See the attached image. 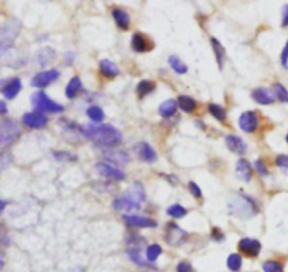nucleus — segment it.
I'll return each mask as SVG.
<instances>
[{
    "label": "nucleus",
    "instance_id": "obj_44",
    "mask_svg": "<svg viewBox=\"0 0 288 272\" xmlns=\"http://www.w3.org/2000/svg\"><path fill=\"white\" fill-rule=\"evenodd\" d=\"M211 239L215 240V241H223L225 236H223V233L218 227H213V230H211Z\"/></svg>",
    "mask_w": 288,
    "mask_h": 272
},
{
    "label": "nucleus",
    "instance_id": "obj_27",
    "mask_svg": "<svg viewBox=\"0 0 288 272\" xmlns=\"http://www.w3.org/2000/svg\"><path fill=\"white\" fill-rule=\"evenodd\" d=\"M211 47H213V51H214L215 59H216V64H218V68L222 69L223 68V59H225V48L222 47V44L218 41L216 38L211 37Z\"/></svg>",
    "mask_w": 288,
    "mask_h": 272
},
{
    "label": "nucleus",
    "instance_id": "obj_16",
    "mask_svg": "<svg viewBox=\"0 0 288 272\" xmlns=\"http://www.w3.org/2000/svg\"><path fill=\"white\" fill-rule=\"evenodd\" d=\"M0 91L6 99H14L17 95L21 91V79L20 78H11L7 81H3Z\"/></svg>",
    "mask_w": 288,
    "mask_h": 272
},
{
    "label": "nucleus",
    "instance_id": "obj_1",
    "mask_svg": "<svg viewBox=\"0 0 288 272\" xmlns=\"http://www.w3.org/2000/svg\"><path fill=\"white\" fill-rule=\"evenodd\" d=\"M83 137L108 149L114 148L123 141V133L111 124H89L83 127Z\"/></svg>",
    "mask_w": 288,
    "mask_h": 272
},
{
    "label": "nucleus",
    "instance_id": "obj_22",
    "mask_svg": "<svg viewBox=\"0 0 288 272\" xmlns=\"http://www.w3.org/2000/svg\"><path fill=\"white\" fill-rule=\"evenodd\" d=\"M55 51L52 50L51 47H45V48H42L37 52V55H35V62L38 64V65L44 68V66H47L48 64H51L52 61H54V58H55Z\"/></svg>",
    "mask_w": 288,
    "mask_h": 272
},
{
    "label": "nucleus",
    "instance_id": "obj_18",
    "mask_svg": "<svg viewBox=\"0 0 288 272\" xmlns=\"http://www.w3.org/2000/svg\"><path fill=\"white\" fill-rule=\"evenodd\" d=\"M225 142H226V147H228V148H229L232 152L239 154V155H243V154H246V151H247L246 142L242 140L239 136H235V134H229V136H226Z\"/></svg>",
    "mask_w": 288,
    "mask_h": 272
},
{
    "label": "nucleus",
    "instance_id": "obj_17",
    "mask_svg": "<svg viewBox=\"0 0 288 272\" xmlns=\"http://www.w3.org/2000/svg\"><path fill=\"white\" fill-rule=\"evenodd\" d=\"M103 157L108 161V164L114 165H127L130 162V155L124 149L108 148L103 152Z\"/></svg>",
    "mask_w": 288,
    "mask_h": 272
},
{
    "label": "nucleus",
    "instance_id": "obj_39",
    "mask_svg": "<svg viewBox=\"0 0 288 272\" xmlns=\"http://www.w3.org/2000/svg\"><path fill=\"white\" fill-rule=\"evenodd\" d=\"M264 272H284L283 265L279 261H266L263 264Z\"/></svg>",
    "mask_w": 288,
    "mask_h": 272
},
{
    "label": "nucleus",
    "instance_id": "obj_28",
    "mask_svg": "<svg viewBox=\"0 0 288 272\" xmlns=\"http://www.w3.org/2000/svg\"><path fill=\"white\" fill-rule=\"evenodd\" d=\"M176 112H177V100H165L160 106H159V113L162 117H165V119H169V117H172V116L176 115Z\"/></svg>",
    "mask_w": 288,
    "mask_h": 272
},
{
    "label": "nucleus",
    "instance_id": "obj_2",
    "mask_svg": "<svg viewBox=\"0 0 288 272\" xmlns=\"http://www.w3.org/2000/svg\"><path fill=\"white\" fill-rule=\"evenodd\" d=\"M229 212L239 219H250L259 213L256 202L246 195H235L229 200Z\"/></svg>",
    "mask_w": 288,
    "mask_h": 272
},
{
    "label": "nucleus",
    "instance_id": "obj_34",
    "mask_svg": "<svg viewBox=\"0 0 288 272\" xmlns=\"http://www.w3.org/2000/svg\"><path fill=\"white\" fill-rule=\"evenodd\" d=\"M52 155L59 162H74V161H77V155H74L72 152H68V151H54Z\"/></svg>",
    "mask_w": 288,
    "mask_h": 272
},
{
    "label": "nucleus",
    "instance_id": "obj_15",
    "mask_svg": "<svg viewBox=\"0 0 288 272\" xmlns=\"http://www.w3.org/2000/svg\"><path fill=\"white\" fill-rule=\"evenodd\" d=\"M257 126H259V119H257V115L252 110L242 113V116L239 117V127L242 132L247 133V134L255 133L257 130Z\"/></svg>",
    "mask_w": 288,
    "mask_h": 272
},
{
    "label": "nucleus",
    "instance_id": "obj_48",
    "mask_svg": "<svg viewBox=\"0 0 288 272\" xmlns=\"http://www.w3.org/2000/svg\"><path fill=\"white\" fill-rule=\"evenodd\" d=\"M6 206H7V203H6L4 200H1V199H0V213L6 209Z\"/></svg>",
    "mask_w": 288,
    "mask_h": 272
},
{
    "label": "nucleus",
    "instance_id": "obj_12",
    "mask_svg": "<svg viewBox=\"0 0 288 272\" xmlns=\"http://www.w3.org/2000/svg\"><path fill=\"white\" fill-rule=\"evenodd\" d=\"M134 151L142 162H155L156 161V151L153 149L150 144L145 142V141H141L138 144H135Z\"/></svg>",
    "mask_w": 288,
    "mask_h": 272
},
{
    "label": "nucleus",
    "instance_id": "obj_13",
    "mask_svg": "<svg viewBox=\"0 0 288 272\" xmlns=\"http://www.w3.org/2000/svg\"><path fill=\"white\" fill-rule=\"evenodd\" d=\"M113 207L117 212H121V213H134V212H138L141 209L140 203L134 202L131 198H128L127 195H123L120 198H115L113 202Z\"/></svg>",
    "mask_w": 288,
    "mask_h": 272
},
{
    "label": "nucleus",
    "instance_id": "obj_41",
    "mask_svg": "<svg viewBox=\"0 0 288 272\" xmlns=\"http://www.w3.org/2000/svg\"><path fill=\"white\" fill-rule=\"evenodd\" d=\"M176 270H177V272H196L194 271V268H193V265L190 264V263H187V261H181V263H179L177 267H176Z\"/></svg>",
    "mask_w": 288,
    "mask_h": 272
},
{
    "label": "nucleus",
    "instance_id": "obj_36",
    "mask_svg": "<svg viewBox=\"0 0 288 272\" xmlns=\"http://www.w3.org/2000/svg\"><path fill=\"white\" fill-rule=\"evenodd\" d=\"M242 257L239 256V254H230L228 257V260H226V265H228V268H229L232 272H238L240 268H242Z\"/></svg>",
    "mask_w": 288,
    "mask_h": 272
},
{
    "label": "nucleus",
    "instance_id": "obj_23",
    "mask_svg": "<svg viewBox=\"0 0 288 272\" xmlns=\"http://www.w3.org/2000/svg\"><path fill=\"white\" fill-rule=\"evenodd\" d=\"M236 176L242 181H250L252 178V165L245 158H240L236 162Z\"/></svg>",
    "mask_w": 288,
    "mask_h": 272
},
{
    "label": "nucleus",
    "instance_id": "obj_5",
    "mask_svg": "<svg viewBox=\"0 0 288 272\" xmlns=\"http://www.w3.org/2000/svg\"><path fill=\"white\" fill-rule=\"evenodd\" d=\"M128 248H127V254L130 257L134 264L140 265V267H149V268H153V264L148 263L145 258H144V244L145 241L140 236H132V239L128 241Z\"/></svg>",
    "mask_w": 288,
    "mask_h": 272
},
{
    "label": "nucleus",
    "instance_id": "obj_47",
    "mask_svg": "<svg viewBox=\"0 0 288 272\" xmlns=\"http://www.w3.org/2000/svg\"><path fill=\"white\" fill-rule=\"evenodd\" d=\"M6 113H7V105L3 100H0V116L6 115Z\"/></svg>",
    "mask_w": 288,
    "mask_h": 272
},
{
    "label": "nucleus",
    "instance_id": "obj_30",
    "mask_svg": "<svg viewBox=\"0 0 288 272\" xmlns=\"http://www.w3.org/2000/svg\"><path fill=\"white\" fill-rule=\"evenodd\" d=\"M169 65L172 66V69L176 72V74L183 75L189 71V66L186 65L180 58L176 57V55H172V57L169 58Z\"/></svg>",
    "mask_w": 288,
    "mask_h": 272
},
{
    "label": "nucleus",
    "instance_id": "obj_43",
    "mask_svg": "<svg viewBox=\"0 0 288 272\" xmlns=\"http://www.w3.org/2000/svg\"><path fill=\"white\" fill-rule=\"evenodd\" d=\"M255 166H256V169H257V172L260 173V175L266 176V175L269 173V171H267V168H266V164H264L263 159H257V161L255 162Z\"/></svg>",
    "mask_w": 288,
    "mask_h": 272
},
{
    "label": "nucleus",
    "instance_id": "obj_38",
    "mask_svg": "<svg viewBox=\"0 0 288 272\" xmlns=\"http://www.w3.org/2000/svg\"><path fill=\"white\" fill-rule=\"evenodd\" d=\"M274 88V95H276V99H279L283 103H288V91L281 85V83H274L273 85Z\"/></svg>",
    "mask_w": 288,
    "mask_h": 272
},
{
    "label": "nucleus",
    "instance_id": "obj_4",
    "mask_svg": "<svg viewBox=\"0 0 288 272\" xmlns=\"http://www.w3.org/2000/svg\"><path fill=\"white\" fill-rule=\"evenodd\" d=\"M31 105L35 112L38 113H62L65 108L62 105H59L57 102H54L47 96V93L42 91H38L33 93L31 96Z\"/></svg>",
    "mask_w": 288,
    "mask_h": 272
},
{
    "label": "nucleus",
    "instance_id": "obj_10",
    "mask_svg": "<svg viewBox=\"0 0 288 272\" xmlns=\"http://www.w3.org/2000/svg\"><path fill=\"white\" fill-rule=\"evenodd\" d=\"M59 78V71L50 69V71H41L31 79V86L34 88H47L48 85L55 82Z\"/></svg>",
    "mask_w": 288,
    "mask_h": 272
},
{
    "label": "nucleus",
    "instance_id": "obj_40",
    "mask_svg": "<svg viewBox=\"0 0 288 272\" xmlns=\"http://www.w3.org/2000/svg\"><path fill=\"white\" fill-rule=\"evenodd\" d=\"M189 190H190V193L194 196V198H197V199H200L201 196H203V192H201V188L198 186L197 183L196 182H189Z\"/></svg>",
    "mask_w": 288,
    "mask_h": 272
},
{
    "label": "nucleus",
    "instance_id": "obj_11",
    "mask_svg": "<svg viewBox=\"0 0 288 272\" xmlns=\"http://www.w3.org/2000/svg\"><path fill=\"white\" fill-rule=\"evenodd\" d=\"M96 169L101 176L111 179V181H124L125 179V173L121 169H118L117 166L108 164V162H99L96 165Z\"/></svg>",
    "mask_w": 288,
    "mask_h": 272
},
{
    "label": "nucleus",
    "instance_id": "obj_50",
    "mask_svg": "<svg viewBox=\"0 0 288 272\" xmlns=\"http://www.w3.org/2000/svg\"><path fill=\"white\" fill-rule=\"evenodd\" d=\"M3 265H4V260H3V257L0 254V270L3 268Z\"/></svg>",
    "mask_w": 288,
    "mask_h": 272
},
{
    "label": "nucleus",
    "instance_id": "obj_31",
    "mask_svg": "<svg viewBox=\"0 0 288 272\" xmlns=\"http://www.w3.org/2000/svg\"><path fill=\"white\" fill-rule=\"evenodd\" d=\"M145 254H146V261L152 264V263H155L157 258L160 257V254H162V247H160L159 244H150V246L146 247Z\"/></svg>",
    "mask_w": 288,
    "mask_h": 272
},
{
    "label": "nucleus",
    "instance_id": "obj_14",
    "mask_svg": "<svg viewBox=\"0 0 288 272\" xmlns=\"http://www.w3.org/2000/svg\"><path fill=\"white\" fill-rule=\"evenodd\" d=\"M239 251L242 253V254H245L247 257H252V258H255L260 254V250H262V244H260V241L256 239H242L239 241L238 244Z\"/></svg>",
    "mask_w": 288,
    "mask_h": 272
},
{
    "label": "nucleus",
    "instance_id": "obj_32",
    "mask_svg": "<svg viewBox=\"0 0 288 272\" xmlns=\"http://www.w3.org/2000/svg\"><path fill=\"white\" fill-rule=\"evenodd\" d=\"M86 115L89 116V119L94 123H101L104 120V112L99 106H90L86 110Z\"/></svg>",
    "mask_w": 288,
    "mask_h": 272
},
{
    "label": "nucleus",
    "instance_id": "obj_51",
    "mask_svg": "<svg viewBox=\"0 0 288 272\" xmlns=\"http://www.w3.org/2000/svg\"><path fill=\"white\" fill-rule=\"evenodd\" d=\"M286 140H287V144H288V134H287V137H286Z\"/></svg>",
    "mask_w": 288,
    "mask_h": 272
},
{
    "label": "nucleus",
    "instance_id": "obj_29",
    "mask_svg": "<svg viewBox=\"0 0 288 272\" xmlns=\"http://www.w3.org/2000/svg\"><path fill=\"white\" fill-rule=\"evenodd\" d=\"M177 106L183 112H186V113H193L197 109V102L193 99V98H190V96L181 95V96H179V99H177Z\"/></svg>",
    "mask_w": 288,
    "mask_h": 272
},
{
    "label": "nucleus",
    "instance_id": "obj_26",
    "mask_svg": "<svg viewBox=\"0 0 288 272\" xmlns=\"http://www.w3.org/2000/svg\"><path fill=\"white\" fill-rule=\"evenodd\" d=\"M125 195H127L128 198H131L134 202L140 203V205L145 200V189H144V186H142L141 182H135Z\"/></svg>",
    "mask_w": 288,
    "mask_h": 272
},
{
    "label": "nucleus",
    "instance_id": "obj_9",
    "mask_svg": "<svg viewBox=\"0 0 288 272\" xmlns=\"http://www.w3.org/2000/svg\"><path fill=\"white\" fill-rule=\"evenodd\" d=\"M23 124L28 129L33 130H40L44 129L48 124V117L44 113H38V112H30L23 116Z\"/></svg>",
    "mask_w": 288,
    "mask_h": 272
},
{
    "label": "nucleus",
    "instance_id": "obj_49",
    "mask_svg": "<svg viewBox=\"0 0 288 272\" xmlns=\"http://www.w3.org/2000/svg\"><path fill=\"white\" fill-rule=\"evenodd\" d=\"M73 62V54H68V64L71 65Z\"/></svg>",
    "mask_w": 288,
    "mask_h": 272
},
{
    "label": "nucleus",
    "instance_id": "obj_25",
    "mask_svg": "<svg viewBox=\"0 0 288 272\" xmlns=\"http://www.w3.org/2000/svg\"><path fill=\"white\" fill-rule=\"evenodd\" d=\"M99 68L101 75L106 76V78H115V76H118V74H120L118 66L115 65L113 61H110V59H101L99 64Z\"/></svg>",
    "mask_w": 288,
    "mask_h": 272
},
{
    "label": "nucleus",
    "instance_id": "obj_37",
    "mask_svg": "<svg viewBox=\"0 0 288 272\" xmlns=\"http://www.w3.org/2000/svg\"><path fill=\"white\" fill-rule=\"evenodd\" d=\"M166 212H167V215L170 216V217H173V219H183L184 216L187 215V210L181 206V205H172Z\"/></svg>",
    "mask_w": 288,
    "mask_h": 272
},
{
    "label": "nucleus",
    "instance_id": "obj_45",
    "mask_svg": "<svg viewBox=\"0 0 288 272\" xmlns=\"http://www.w3.org/2000/svg\"><path fill=\"white\" fill-rule=\"evenodd\" d=\"M281 65L284 66V68H288V41L283 52H281Z\"/></svg>",
    "mask_w": 288,
    "mask_h": 272
},
{
    "label": "nucleus",
    "instance_id": "obj_33",
    "mask_svg": "<svg viewBox=\"0 0 288 272\" xmlns=\"http://www.w3.org/2000/svg\"><path fill=\"white\" fill-rule=\"evenodd\" d=\"M208 112H210V115L214 116L216 120H219V122H223L225 119H226V112H225V109L222 106H219V105H216V103H211V105H208Z\"/></svg>",
    "mask_w": 288,
    "mask_h": 272
},
{
    "label": "nucleus",
    "instance_id": "obj_3",
    "mask_svg": "<svg viewBox=\"0 0 288 272\" xmlns=\"http://www.w3.org/2000/svg\"><path fill=\"white\" fill-rule=\"evenodd\" d=\"M20 30L21 23L17 18H11L0 25V57L13 47L20 34Z\"/></svg>",
    "mask_w": 288,
    "mask_h": 272
},
{
    "label": "nucleus",
    "instance_id": "obj_7",
    "mask_svg": "<svg viewBox=\"0 0 288 272\" xmlns=\"http://www.w3.org/2000/svg\"><path fill=\"white\" fill-rule=\"evenodd\" d=\"M189 237L187 231H184L181 227H179L174 223H169L166 226V241L167 244H170L172 247H177L181 246Z\"/></svg>",
    "mask_w": 288,
    "mask_h": 272
},
{
    "label": "nucleus",
    "instance_id": "obj_21",
    "mask_svg": "<svg viewBox=\"0 0 288 272\" xmlns=\"http://www.w3.org/2000/svg\"><path fill=\"white\" fill-rule=\"evenodd\" d=\"M83 91V83L80 81V78L79 76H73L69 83L66 85V89H65V95L68 99H74L80 92Z\"/></svg>",
    "mask_w": 288,
    "mask_h": 272
},
{
    "label": "nucleus",
    "instance_id": "obj_46",
    "mask_svg": "<svg viewBox=\"0 0 288 272\" xmlns=\"http://www.w3.org/2000/svg\"><path fill=\"white\" fill-rule=\"evenodd\" d=\"M281 25L287 27L288 25V4L283 7V20H281Z\"/></svg>",
    "mask_w": 288,
    "mask_h": 272
},
{
    "label": "nucleus",
    "instance_id": "obj_6",
    "mask_svg": "<svg viewBox=\"0 0 288 272\" xmlns=\"http://www.w3.org/2000/svg\"><path fill=\"white\" fill-rule=\"evenodd\" d=\"M20 136V127L18 123L13 119H4L0 122V147L6 148L11 145Z\"/></svg>",
    "mask_w": 288,
    "mask_h": 272
},
{
    "label": "nucleus",
    "instance_id": "obj_20",
    "mask_svg": "<svg viewBox=\"0 0 288 272\" xmlns=\"http://www.w3.org/2000/svg\"><path fill=\"white\" fill-rule=\"evenodd\" d=\"M132 50L137 52H146V51L152 50V42L146 38V35L141 33H135L132 35L131 40Z\"/></svg>",
    "mask_w": 288,
    "mask_h": 272
},
{
    "label": "nucleus",
    "instance_id": "obj_8",
    "mask_svg": "<svg viewBox=\"0 0 288 272\" xmlns=\"http://www.w3.org/2000/svg\"><path fill=\"white\" fill-rule=\"evenodd\" d=\"M124 223L128 227H142V229H153L156 227L157 222L146 217V216H138V215H124L123 216Z\"/></svg>",
    "mask_w": 288,
    "mask_h": 272
},
{
    "label": "nucleus",
    "instance_id": "obj_35",
    "mask_svg": "<svg viewBox=\"0 0 288 272\" xmlns=\"http://www.w3.org/2000/svg\"><path fill=\"white\" fill-rule=\"evenodd\" d=\"M155 83L152 82V81H141L138 83V86H137V92L140 93V96H146L149 93H152V92L155 91Z\"/></svg>",
    "mask_w": 288,
    "mask_h": 272
},
{
    "label": "nucleus",
    "instance_id": "obj_24",
    "mask_svg": "<svg viewBox=\"0 0 288 272\" xmlns=\"http://www.w3.org/2000/svg\"><path fill=\"white\" fill-rule=\"evenodd\" d=\"M111 14H113L115 24L118 25V28L127 30V28L130 27V23H131L130 14H128L127 11H124L123 8H114V10L111 11Z\"/></svg>",
    "mask_w": 288,
    "mask_h": 272
},
{
    "label": "nucleus",
    "instance_id": "obj_42",
    "mask_svg": "<svg viewBox=\"0 0 288 272\" xmlns=\"http://www.w3.org/2000/svg\"><path fill=\"white\" fill-rule=\"evenodd\" d=\"M276 165L283 168V169H286L288 172V155H279L276 158Z\"/></svg>",
    "mask_w": 288,
    "mask_h": 272
},
{
    "label": "nucleus",
    "instance_id": "obj_19",
    "mask_svg": "<svg viewBox=\"0 0 288 272\" xmlns=\"http://www.w3.org/2000/svg\"><path fill=\"white\" fill-rule=\"evenodd\" d=\"M252 98H253V100L257 102L259 105L267 106V105H273V103H274L276 95H274L270 89H267V88H257V89H255V91L252 92Z\"/></svg>",
    "mask_w": 288,
    "mask_h": 272
}]
</instances>
